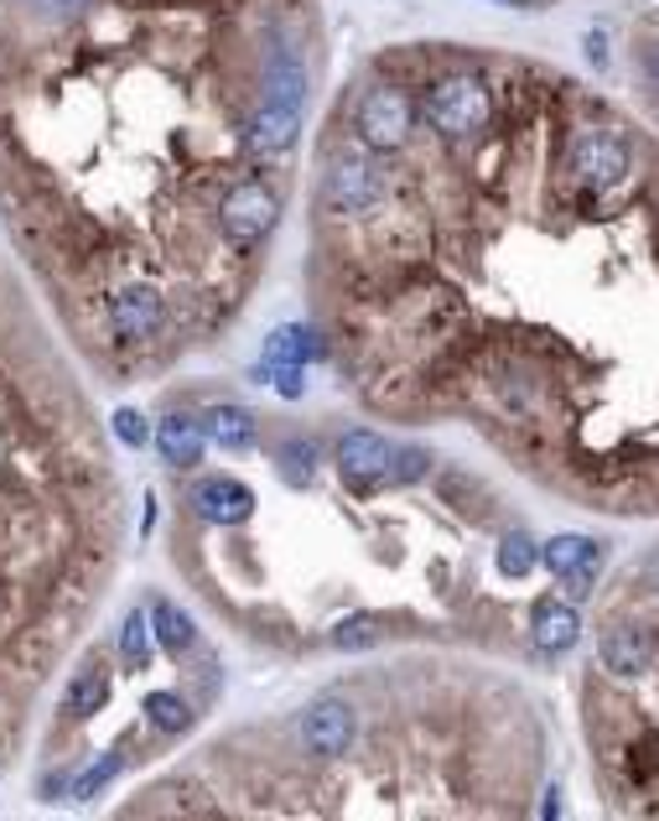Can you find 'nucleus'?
Masks as SVG:
<instances>
[{
  "mask_svg": "<svg viewBox=\"0 0 659 821\" xmlns=\"http://www.w3.org/2000/svg\"><path fill=\"white\" fill-rule=\"evenodd\" d=\"M167 297L151 281H130V287H115L104 297V323H109V339L125 343V349H156L161 333H167Z\"/></svg>",
  "mask_w": 659,
  "mask_h": 821,
  "instance_id": "nucleus-3",
  "label": "nucleus"
},
{
  "mask_svg": "<svg viewBox=\"0 0 659 821\" xmlns=\"http://www.w3.org/2000/svg\"><path fill=\"white\" fill-rule=\"evenodd\" d=\"M104 702H109V676H100V671H84V676L69 686V718H94Z\"/></svg>",
  "mask_w": 659,
  "mask_h": 821,
  "instance_id": "nucleus-19",
  "label": "nucleus"
},
{
  "mask_svg": "<svg viewBox=\"0 0 659 821\" xmlns=\"http://www.w3.org/2000/svg\"><path fill=\"white\" fill-rule=\"evenodd\" d=\"M504 6H514V0H504Z\"/></svg>",
  "mask_w": 659,
  "mask_h": 821,
  "instance_id": "nucleus-30",
  "label": "nucleus"
},
{
  "mask_svg": "<svg viewBox=\"0 0 659 821\" xmlns=\"http://www.w3.org/2000/svg\"><path fill=\"white\" fill-rule=\"evenodd\" d=\"M541 557H545V567H551L556 578H566L572 567L597 562V557H603V547H597L592 536H556V541H551V547H545Z\"/></svg>",
  "mask_w": 659,
  "mask_h": 821,
  "instance_id": "nucleus-16",
  "label": "nucleus"
},
{
  "mask_svg": "<svg viewBox=\"0 0 659 821\" xmlns=\"http://www.w3.org/2000/svg\"><path fill=\"white\" fill-rule=\"evenodd\" d=\"M597 562H603V557H597ZM597 562H582V567H572V572L561 578V593H566L572 603L592 593V582H597Z\"/></svg>",
  "mask_w": 659,
  "mask_h": 821,
  "instance_id": "nucleus-26",
  "label": "nucleus"
},
{
  "mask_svg": "<svg viewBox=\"0 0 659 821\" xmlns=\"http://www.w3.org/2000/svg\"><path fill=\"white\" fill-rule=\"evenodd\" d=\"M576 634H582V619H576L572 603H556V599L535 603V645L541 651H572Z\"/></svg>",
  "mask_w": 659,
  "mask_h": 821,
  "instance_id": "nucleus-13",
  "label": "nucleus"
},
{
  "mask_svg": "<svg viewBox=\"0 0 659 821\" xmlns=\"http://www.w3.org/2000/svg\"><path fill=\"white\" fill-rule=\"evenodd\" d=\"M203 443H208V427L203 422H187V416H167L161 432H156V447L171 468H198L203 463Z\"/></svg>",
  "mask_w": 659,
  "mask_h": 821,
  "instance_id": "nucleus-11",
  "label": "nucleus"
},
{
  "mask_svg": "<svg viewBox=\"0 0 659 821\" xmlns=\"http://www.w3.org/2000/svg\"><path fill=\"white\" fill-rule=\"evenodd\" d=\"M374 640H379V624H374L369 614L343 619L338 630H333V645H338V651H369Z\"/></svg>",
  "mask_w": 659,
  "mask_h": 821,
  "instance_id": "nucleus-22",
  "label": "nucleus"
},
{
  "mask_svg": "<svg viewBox=\"0 0 659 821\" xmlns=\"http://www.w3.org/2000/svg\"><path fill=\"white\" fill-rule=\"evenodd\" d=\"M146 718H151L161 734H182V728H192V707H187L177 692H151V697H146Z\"/></svg>",
  "mask_w": 659,
  "mask_h": 821,
  "instance_id": "nucleus-20",
  "label": "nucleus"
},
{
  "mask_svg": "<svg viewBox=\"0 0 659 821\" xmlns=\"http://www.w3.org/2000/svg\"><path fill=\"white\" fill-rule=\"evenodd\" d=\"M192 510L203 515L208 526H244L254 510V495L239 479H203L192 484Z\"/></svg>",
  "mask_w": 659,
  "mask_h": 821,
  "instance_id": "nucleus-10",
  "label": "nucleus"
},
{
  "mask_svg": "<svg viewBox=\"0 0 659 821\" xmlns=\"http://www.w3.org/2000/svg\"><path fill=\"white\" fill-rule=\"evenodd\" d=\"M426 468H431V453H426V447H395L389 484H416V479H426Z\"/></svg>",
  "mask_w": 659,
  "mask_h": 821,
  "instance_id": "nucleus-23",
  "label": "nucleus"
},
{
  "mask_svg": "<svg viewBox=\"0 0 659 821\" xmlns=\"http://www.w3.org/2000/svg\"><path fill=\"white\" fill-rule=\"evenodd\" d=\"M115 770H119V754H104L94 770L73 780V801H88V796H100V790L109 786V775H115Z\"/></svg>",
  "mask_w": 659,
  "mask_h": 821,
  "instance_id": "nucleus-24",
  "label": "nucleus"
},
{
  "mask_svg": "<svg viewBox=\"0 0 659 821\" xmlns=\"http://www.w3.org/2000/svg\"><path fill=\"white\" fill-rule=\"evenodd\" d=\"M530 567H535V547H530V536L509 531V536H504V547H499V572L520 582Z\"/></svg>",
  "mask_w": 659,
  "mask_h": 821,
  "instance_id": "nucleus-21",
  "label": "nucleus"
},
{
  "mask_svg": "<svg viewBox=\"0 0 659 821\" xmlns=\"http://www.w3.org/2000/svg\"><path fill=\"white\" fill-rule=\"evenodd\" d=\"M354 734H358V713L343 697H317L296 718V738H302V749L312 759H343L354 749Z\"/></svg>",
  "mask_w": 659,
  "mask_h": 821,
  "instance_id": "nucleus-7",
  "label": "nucleus"
},
{
  "mask_svg": "<svg viewBox=\"0 0 659 821\" xmlns=\"http://www.w3.org/2000/svg\"><path fill=\"white\" fill-rule=\"evenodd\" d=\"M561 172L587 193H618L634 177V141L618 125H587L566 141Z\"/></svg>",
  "mask_w": 659,
  "mask_h": 821,
  "instance_id": "nucleus-1",
  "label": "nucleus"
},
{
  "mask_svg": "<svg viewBox=\"0 0 659 821\" xmlns=\"http://www.w3.org/2000/svg\"><path fill=\"white\" fill-rule=\"evenodd\" d=\"M281 479L291 484V489H306L312 484V474H317V463H322V453H317V443H306V437H291L286 447H281Z\"/></svg>",
  "mask_w": 659,
  "mask_h": 821,
  "instance_id": "nucleus-17",
  "label": "nucleus"
},
{
  "mask_svg": "<svg viewBox=\"0 0 659 821\" xmlns=\"http://www.w3.org/2000/svg\"><path fill=\"white\" fill-rule=\"evenodd\" d=\"M338 468L343 479L354 484L358 495H369L379 484H389V468H395V447L369 427H354L338 437Z\"/></svg>",
  "mask_w": 659,
  "mask_h": 821,
  "instance_id": "nucleus-8",
  "label": "nucleus"
},
{
  "mask_svg": "<svg viewBox=\"0 0 659 821\" xmlns=\"http://www.w3.org/2000/svg\"><path fill=\"white\" fill-rule=\"evenodd\" d=\"M426 121H431V131H437V136H447V141L478 136V131L493 121L489 84H483L478 73H468V69L437 79V84L426 89Z\"/></svg>",
  "mask_w": 659,
  "mask_h": 821,
  "instance_id": "nucleus-2",
  "label": "nucleus"
},
{
  "mask_svg": "<svg viewBox=\"0 0 659 821\" xmlns=\"http://www.w3.org/2000/svg\"><path fill=\"white\" fill-rule=\"evenodd\" d=\"M265 104H286V110L306 104V69L296 52H271V63H265Z\"/></svg>",
  "mask_w": 659,
  "mask_h": 821,
  "instance_id": "nucleus-12",
  "label": "nucleus"
},
{
  "mask_svg": "<svg viewBox=\"0 0 659 821\" xmlns=\"http://www.w3.org/2000/svg\"><path fill=\"white\" fill-rule=\"evenodd\" d=\"M151 630H156V645H161V651H187V645H192V619L182 614V609H177V603H156L151 609Z\"/></svg>",
  "mask_w": 659,
  "mask_h": 821,
  "instance_id": "nucleus-18",
  "label": "nucleus"
},
{
  "mask_svg": "<svg viewBox=\"0 0 659 821\" xmlns=\"http://www.w3.org/2000/svg\"><path fill=\"white\" fill-rule=\"evenodd\" d=\"M302 136V110H286V104H260L250 121H244V152L250 156H281L291 152V141Z\"/></svg>",
  "mask_w": 659,
  "mask_h": 821,
  "instance_id": "nucleus-9",
  "label": "nucleus"
},
{
  "mask_svg": "<svg viewBox=\"0 0 659 821\" xmlns=\"http://www.w3.org/2000/svg\"><path fill=\"white\" fill-rule=\"evenodd\" d=\"M213 219H219L223 240L239 245V250H250V245H260L275 229V219H281V198H275V188H265L260 177H239V183L223 188Z\"/></svg>",
  "mask_w": 659,
  "mask_h": 821,
  "instance_id": "nucleus-5",
  "label": "nucleus"
},
{
  "mask_svg": "<svg viewBox=\"0 0 659 821\" xmlns=\"http://www.w3.org/2000/svg\"><path fill=\"white\" fill-rule=\"evenodd\" d=\"M115 432H119V443H130V447L146 443V422H140V410H115Z\"/></svg>",
  "mask_w": 659,
  "mask_h": 821,
  "instance_id": "nucleus-28",
  "label": "nucleus"
},
{
  "mask_svg": "<svg viewBox=\"0 0 659 821\" xmlns=\"http://www.w3.org/2000/svg\"><path fill=\"white\" fill-rule=\"evenodd\" d=\"M119 655H125V666H146V619H140V614L125 619V634H119Z\"/></svg>",
  "mask_w": 659,
  "mask_h": 821,
  "instance_id": "nucleus-25",
  "label": "nucleus"
},
{
  "mask_svg": "<svg viewBox=\"0 0 659 821\" xmlns=\"http://www.w3.org/2000/svg\"><path fill=\"white\" fill-rule=\"evenodd\" d=\"M32 11H42L48 21H73L79 11H88V0H32Z\"/></svg>",
  "mask_w": 659,
  "mask_h": 821,
  "instance_id": "nucleus-27",
  "label": "nucleus"
},
{
  "mask_svg": "<svg viewBox=\"0 0 659 821\" xmlns=\"http://www.w3.org/2000/svg\"><path fill=\"white\" fill-rule=\"evenodd\" d=\"M322 204L333 214H369V208L385 204V172L358 152L333 156L327 183H322Z\"/></svg>",
  "mask_w": 659,
  "mask_h": 821,
  "instance_id": "nucleus-6",
  "label": "nucleus"
},
{
  "mask_svg": "<svg viewBox=\"0 0 659 821\" xmlns=\"http://www.w3.org/2000/svg\"><path fill=\"white\" fill-rule=\"evenodd\" d=\"M327 343H317V333L306 323H286L275 328L271 343H265V364H302V360H322Z\"/></svg>",
  "mask_w": 659,
  "mask_h": 821,
  "instance_id": "nucleus-15",
  "label": "nucleus"
},
{
  "mask_svg": "<svg viewBox=\"0 0 659 821\" xmlns=\"http://www.w3.org/2000/svg\"><path fill=\"white\" fill-rule=\"evenodd\" d=\"M203 427H208V437L219 447H229V453H250L254 447V416L244 406H208Z\"/></svg>",
  "mask_w": 659,
  "mask_h": 821,
  "instance_id": "nucleus-14",
  "label": "nucleus"
},
{
  "mask_svg": "<svg viewBox=\"0 0 659 821\" xmlns=\"http://www.w3.org/2000/svg\"><path fill=\"white\" fill-rule=\"evenodd\" d=\"M354 136L369 152H400L416 136V104H410L406 89H395V84L364 89L354 104Z\"/></svg>",
  "mask_w": 659,
  "mask_h": 821,
  "instance_id": "nucleus-4",
  "label": "nucleus"
},
{
  "mask_svg": "<svg viewBox=\"0 0 659 821\" xmlns=\"http://www.w3.org/2000/svg\"><path fill=\"white\" fill-rule=\"evenodd\" d=\"M275 391L286 395V401H296V395L306 391V380H302V364H275Z\"/></svg>",
  "mask_w": 659,
  "mask_h": 821,
  "instance_id": "nucleus-29",
  "label": "nucleus"
}]
</instances>
